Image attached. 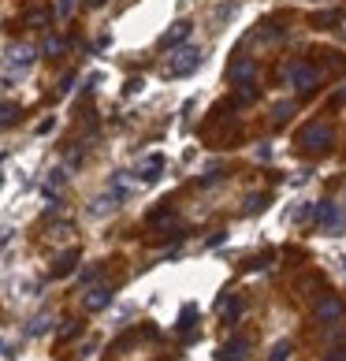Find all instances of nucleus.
Listing matches in <instances>:
<instances>
[{
    "mask_svg": "<svg viewBox=\"0 0 346 361\" xmlns=\"http://www.w3.org/2000/svg\"><path fill=\"white\" fill-rule=\"evenodd\" d=\"M295 145L305 157H324L331 145H335V127H331L328 119H309V123L295 135Z\"/></svg>",
    "mask_w": 346,
    "mask_h": 361,
    "instance_id": "f257e3e1",
    "label": "nucleus"
},
{
    "mask_svg": "<svg viewBox=\"0 0 346 361\" xmlns=\"http://www.w3.org/2000/svg\"><path fill=\"white\" fill-rule=\"evenodd\" d=\"M175 56H168L164 63V78H186L190 71L202 68V60H205V52L197 49V45H179V49H171Z\"/></svg>",
    "mask_w": 346,
    "mask_h": 361,
    "instance_id": "f03ea898",
    "label": "nucleus"
},
{
    "mask_svg": "<svg viewBox=\"0 0 346 361\" xmlns=\"http://www.w3.org/2000/svg\"><path fill=\"white\" fill-rule=\"evenodd\" d=\"M313 224L321 227L324 235L339 238V235H346V209L335 205V202H316L313 205Z\"/></svg>",
    "mask_w": 346,
    "mask_h": 361,
    "instance_id": "7ed1b4c3",
    "label": "nucleus"
},
{
    "mask_svg": "<svg viewBox=\"0 0 346 361\" xmlns=\"http://www.w3.org/2000/svg\"><path fill=\"white\" fill-rule=\"evenodd\" d=\"M283 82L295 93H313L316 86H321V71H316L313 63H305V60H290L283 68Z\"/></svg>",
    "mask_w": 346,
    "mask_h": 361,
    "instance_id": "20e7f679",
    "label": "nucleus"
},
{
    "mask_svg": "<svg viewBox=\"0 0 346 361\" xmlns=\"http://www.w3.org/2000/svg\"><path fill=\"white\" fill-rule=\"evenodd\" d=\"M257 60H249V56H235L228 63V82L235 90H249V86H257Z\"/></svg>",
    "mask_w": 346,
    "mask_h": 361,
    "instance_id": "39448f33",
    "label": "nucleus"
},
{
    "mask_svg": "<svg viewBox=\"0 0 346 361\" xmlns=\"http://www.w3.org/2000/svg\"><path fill=\"white\" fill-rule=\"evenodd\" d=\"M34 68V49L30 45H19V49H8V71H4V90L16 86V75H26Z\"/></svg>",
    "mask_w": 346,
    "mask_h": 361,
    "instance_id": "423d86ee",
    "label": "nucleus"
},
{
    "mask_svg": "<svg viewBox=\"0 0 346 361\" xmlns=\"http://www.w3.org/2000/svg\"><path fill=\"white\" fill-rule=\"evenodd\" d=\"M342 313H346V305H342V298H335V294H324V298L316 302V310H313L316 324H324V328L339 324V320H342Z\"/></svg>",
    "mask_w": 346,
    "mask_h": 361,
    "instance_id": "0eeeda50",
    "label": "nucleus"
},
{
    "mask_svg": "<svg viewBox=\"0 0 346 361\" xmlns=\"http://www.w3.org/2000/svg\"><path fill=\"white\" fill-rule=\"evenodd\" d=\"M190 30H194V23H190V19H175V23H171L168 30L161 34V49L171 52V49L186 45V42H190Z\"/></svg>",
    "mask_w": 346,
    "mask_h": 361,
    "instance_id": "6e6552de",
    "label": "nucleus"
},
{
    "mask_svg": "<svg viewBox=\"0 0 346 361\" xmlns=\"http://www.w3.org/2000/svg\"><path fill=\"white\" fill-rule=\"evenodd\" d=\"M197 320H202V310H197V302H186L183 310H179V317H175V331L190 343L194 339V328H197Z\"/></svg>",
    "mask_w": 346,
    "mask_h": 361,
    "instance_id": "1a4fd4ad",
    "label": "nucleus"
},
{
    "mask_svg": "<svg viewBox=\"0 0 346 361\" xmlns=\"http://www.w3.org/2000/svg\"><path fill=\"white\" fill-rule=\"evenodd\" d=\"M78 257H82V253H78V246H68V250H60L56 253V261H52V279H63V276H71L75 269H78Z\"/></svg>",
    "mask_w": 346,
    "mask_h": 361,
    "instance_id": "9d476101",
    "label": "nucleus"
},
{
    "mask_svg": "<svg viewBox=\"0 0 346 361\" xmlns=\"http://www.w3.org/2000/svg\"><path fill=\"white\" fill-rule=\"evenodd\" d=\"M112 298H116V287H89L82 305H86V313H101V310L112 305Z\"/></svg>",
    "mask_w": 346,
    "mask_h": 361,
    "instance_id": "9b49d317",
    "label": "nucleus"
},
{
    "mask_svg": "<svg viewBox=\"0 0 346 361\" xmlns=\"http://www.w3.org/2000/svg\"><path fill=\"white\" fill-rule=\"evenodd\" d=\"M246 354H249V339L246 336H231L228 343L220 346V361H246Z\"/></svg>",
    "mask_w": 346,
    "mask_h": 361,
    "instance_id": "f8f14e48",
    "label": "nucleus"
},
{
    "mask_svg": "<svg viewBox=\"0 0 346 361\" xmlns=\"http://www.w3.org/2000/svg\"><path fill=\"white\" fill-rule=\"evenodd\" d=\"M246 313V302H242V294H228V298H220V317H223V324H238Z\"/></svg>",
    "mask_w": 346,
    "mask_h": 361,
    "instance_id": "ddd939ff",
    "label": "nucleus"
},
{
    "mask_svg": "<svg viewBox=\"0 0 346 361\" xmlns=\"http://www.w3.org/2000/svg\"><path fill=\"white\" fill-rule=\"evenodd\" d=\"M119 202H123L119 194L104 190V194H97V197L89 202V216H109V212H116V209H119Z\"/></svg>",
    "mask_w": 346,
    "mask_h": 361,
    "instance_id": "4468645a",
    "label": "nucleus"
},
{
    "mask_svg": "<svg viewBox=\"0 0 346 361\" xmlns=\"http://www.w3.org/2000/svg\"><path fill=\"white\" fill-rule=\"evenodd\" d=\"M63 183H68V168H52L49 179H45V197H49V202H60Z\"/></svg>",
    "mask_w": 346,
    "mask_h": 361,
    "instance_id": "2eb2a0df",
    "label": "nucleus"
},
{
    "mask_svg": "<svg viewBox=\"0 0 346 361\" xmlns=\"http://www.w3.org/2000/svg\"><path fill=\"white\" fill-rule=\"evenodd\" d=\"M52 324H56V320H52V313H37L30 324H26V336H30V339H42V336H49V331H52Z\"/></svg>",
    "mask_w": 346,
    "mask_h": 361,
    "instance_id": "dca6fc26",
    "label": "nucleus"
},
{
    "mask_svg": "<svg viewBox=\"0 0 346 361\" xmlns=\"http://www.w3.org/2000/svg\"><path fill=\"white\" fill-rule=\"evenodd\" d=\"M161 171H164V157L153 153V157L142 164V183H156V179H161Z\"/></svg>",
    "mask_w": 346,
    "mask_h": 361,
    "instance_id": "f3484780",
    "label": "nucleus"
},
{
    "mask_svg": "<svg viewBox=\"0 0 346 361\" xmlns=\"http://www.w3.org/2000/svg\"><path fill=\"white\" fill-rule=\"evenodd\" d=\"M23 23H26V26H34V30H42V26L52 23V8H30V11L23 16Z\"/></svg>",
    "mask_w": 346,
    "mask_h": 361,
    "instance_id": "a211bd4d",
    "label": "nucleus"
},
{
    "mask_svg": "<svg viewBox=\"0 0 346 361\" xmlns=\"http://www.w3.org/2000/svg\"><path fill=\"white\" fill-rule=\"evenodd\" d=\"M268 202H272L268 194H246L242 212H246V216H257V212H264V209H268Z\"/></svg>",
    "mask_w": 346,
    "mask_h": 361,
    "instance_id": "6ab92c4d",
    "label": "nucleus"
},
{
    "mask_svg": "<svg viewBox=\"0 0 346 361\" xmlns=\"http://www.w3.org/2000/svg\"><path fill=\"white\" fill-rule=\"evenodd\" d=\"M290 116H295V101H279L276 109H272V123H276V127H283Z\"/></svg>",
    "mask_w": 346,
    "mask_h": 361,
    "instance_id": "aec40b11",
    "label": "nucleus"
},
{
    "mask_svg": "<svg viewBox=\"0 0 346 361\" xmlns=\"http://www.w3.org/2000/svg\"><path fill=\"white\" fill-rule=\"evenodd\" d=\"M290 354H295V343H290V339H279V343H272L268 361H287Z\"/></svg>",
    "mask_w": 346,
    "mask_h": 361,
    "instance_id": "412c9836",
    "label": "nucleus"
},
{
    "mask_svg": "<svg viewBox=\"0 0 346 361\" xmlns=\"http://www.w3.org/2000/svg\"><path fill=\"white\" fill-rule=\"evenodd\" d=\"M109 190H112V194H119V197H127V194H130V176H127V171H116Z\"/></svg>",
    "mask_w": 346,
    "mask_h": 361,
    "instance_id": "4be33fe9",
    "label": "nucleus"
},
{
    "mask_svg": "<svg viewBox=\"0 0 346 361\" xmlns=\"http://www.w3.org/2000/svg\"><path fill=\"white\" fill-rule=\"evenodd\" d=\"M287 34V26H279V23H264V30L257 34L261 42H279V37Z\"/></svg>",
    "mask_w": 346,
    "mask_h": 361,
    "instance_id": "5701e85b",
    "label": "nucleus"
},
{
    "mask_svg": "<svg viewBox=\"0 0 346 361\" xmlns=\"http://www.w3.org/2000/svg\"><path fill=\"white\" fill-rule=\"evenodd\" d=\"M78 331H82V324H78V320H63V328L56 331V339H60V343H68V339L78 336Z\"/></svg>",
    "mask_w": 346,
    "mask_h": 361,
    "instance_id": "b1692460",
    "label": "nucleus"
},
{
    "mask_svg": "<svg viewBox=\"0 0 346 361\" xmlns=\"http://www.w3.org/2000/svg\"><path fill=\"white\" fill-rule=\"evenodd\" d=\"M63 49H68V42H63V37H49V42H45V56H60Z\"/></svg>",
    "mask_w": 346,
    "mask_h": 361,
    "instance_id": "393cba45",
    "label": "nucleus"
},
{
    "mask_svg": "<svg viewBox=\"0 0 346 361\" xmlns=\"http://www.w3.org/2000/svg\"><path fill=\"white\" fill-rule=\"evenodd\" d=\"M101 276V264H89V269L82 272V276H78V283H82V287H89L93 283V279H97Z\"/></svg>",
    "mask_w": 346,
    "mask_h": 361,
    "instance_id": "a878e982",
    "label": "nucleus"
},
{
    "mask_svg": "<svg viewBox=\"0 0 346 361\" xmlns=\"http://www.w3.org/2000/svg\"><path fill=\"white\" fill-rule=\"evenodd\" d=\"M235 11H238V4H235V0H231V4H220V8H216V23H223V19H231Z\"/></svg>",
    "mask_w": 346,
    "mask_h": 361,
    "instance_id": "bb28decb",
    "label": "nucleus"
},
{
    "mask_svg": "<svg viewBox=\"0 0 346 361\" xmlns=\"http://www.w3.org/2000/svg\"><path fill=\"white\" fill-rule=\"evenodd\" d=\"M16 116H19L16 101H4V127H11V123H16Z\"/></svg>",
    "mask_w": 346,
    "mask_h": 361,
    "instance_id": "cd10ccee",
    "label": "nucleus"
},
{
    "mask_svg": "<svg viewBox=\"0 0 346 361\" xmlns=\"http://www.w3.org/2000/svg\"><path fill=\"white\" fill-rule=\"evenodd\" d=\"M254 157L261 160V164H268V160H272V145H268V142H261L257 149H254Z\"/></svg>",
    "mask_w": 346,
    "mask_h": 361,
    "instance_id": "c85d7f7f",
    "label": "nucleus"
},
{
    "mask_svg": "<svg viewBox=\"0 0 346 361\" xmlns=\"http://www.w3.org/2000/svg\"><path fill=\"white\" fill-rule=\"evenodd\" d=\"M220 179H223V176H220V171H216V168H212V171H209V176H202V179H197V186H216Z\"/></svg>",
    "mask_w": 346,
    "mask_h": 361,
    "instance_id": "c756f323",
    "label": "nucleus"
},
{
    "mask_svg": "<svg viewBox=\"0 0 346 361\" xmlns=\"http://www.w3.org/2000/svg\"><path fill=\"white\" fill-rule=\"evenodd\" d=\"M49 130H56V116H49V119L37 123V135H49Z\"/></svg>",
    "mask_w": 346,
    "mask_h": 361,
    "instance_id": "7c9ffc66",
    "label": "nucleus"
},
{
    "mask_svg": "<svg viewBox=\"0 0 346 361\" xmlns=\"http://www.w3.org/2000/svg\"><path fill=\"white\" fill-rule=\"evenodd\" d=\"M324 361H346V346H335V350H328Z\"/></svg>",
    "mask_w": 346,
    "mask_h": 361,
    "instance_id": "2f4dec72",
    "label": "nucleus"
},
{
    "mask_svg": "<svg viewBox=\"0 0 346 361\" xmlns=\"http://www.w3.org/2000/svg\"><path fill=\"white\" fill-rule=\"evenodd\" d=\"M93 354H97V339H86L82 343V357H93Z\"/></svg>",
    "mask_w": 346,
    "mask_h": 361,
    "instance_id": "473e14b6",
    "label": "nucleus"
},
{
    "mask_svg": "<svg viewBox=\"0 0 346 361\" xmlns=\"http://www.w3.org/2000/svg\"><path fill=\"white\" fill-rule=\"evenodd\" d=\"M145 82H142V78H127V93H138Z\"/></svg>",
    "mask_w": 346,
    "mask_h": 361,
    "instance_id": "72a5a7b5",
    "label": "nucleus"
},
{
    "mask_svg": "<svg viewBox=\"0 0 346 361\" xmlns=\"http://www.w3.org/2000/svg\"><path fill=\"white\" fill-rule=\"evenodd\" d=\"M223 238H228V231H216V235H212V238H209V243H205V246H220V243H223Z\"/></svg>",
    "mask_w": 346,
    "mask_h": 361,
    "instance_id": "f704fd0d",
    "label": "nucleus"
},
{
    "mask_svg": "<svg viewBox=\"0 0 346 361\" xmlns=\"http://www.w3.org/2000/svg\"><path fill=\"white\" fill-rule=\"evenodd\" d=\"M71 4H75V0H60V4H56V11H60V16H68V11H71Z\"/></svg>",
    "mask_w": 346,
    "mask_h": 361,
    "instance_id": "c9c22d12",
    "label": "nucleus"
},
{
    "mask_svg": "<svg viewBox=\"0 0 346 361\" xmlns=\"http://www.w3.org/2000/svg\"><path fill=\"white\" fill-rule=\"evenodd\" d=\"M335 104H346V86H342L339 93H335Z\"/></svg>",
    "mask_w": 346,
    "mask_h": 361,
    "instance_id": "e433bc0d",
    "label": "nucleus"
},
{
    "mask_svg": "<svg viewBox=\"0 0 346 361\" xmlns=\"http://www.w3.org/2000/svg\"><path fill=\"white\" fill-rule=\"evenodd\" d=\"M89 8H104V0H89Z\"/></svg>",
    "mask_w": 346,
    "mask_h": 361,
    "instance_id": "4c0bfd02",
    "label": "nucleus"
},
{
    "mask_svg": "<svg viewBox=\"0 0 346 361\" xmlns=\"http://www.w3.org/2000/svg\"><path fill=\"white\" fill-rule=\"evenodd\" d=\"M342 272H346V261H342Z\"/></svg>",
    "mask_w": 346,
    "mask_h": 361,
    "instance_id": "58836bf2",
    "label": "nucleus"
}]
</instances>
